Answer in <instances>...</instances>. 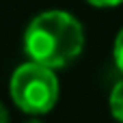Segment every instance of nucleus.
Segmentation results:
<instances>
[{
    "label": "nucleus",
    "instance_id": "f257e3e1",
    "mask_svg": "<svg viewBox=\"0 0 123 123\" xmlns=\"http://www.w3.org/2000/svg\"><path fill=\"white\" fill-rule=\"evenodd\" d=\"M84 48L82 24L67 11L39 13L26 28L24 50L32 63L61 69L76 61Z\"/></svg>",
    "mask_w": 123,
    "mask_h": 123
},
{
    "label": "nucleus",
    "instance_id": "f03ea898",
    "mask_svg": "<svg viewBox=\"0 0 123 123\" xmlns=\"http://www.w3.org/2000/svg\"><path fill=\"white\" fill-rule=\"evenodd\" d=\"M9 93L22 112L39 117L54 108L58 99V80L54 69L28 61L13 71Z\"/></svg>",
    "mask_w": 123,
    "mask_h": 123
},
{
    "label": "nucleus",
    "instance_id": "7ed1b4c3",
    "mask_svg": "<svg viewBox=\"0 0 123 123\" xmlns=\"http://www.w3.org/2000/svg\"><path fill=\"white\" fill-rule=\"evenodd\" d=\"M110 112L119 123H123V80H119L110 91Z\"/></svg>",
    "mask_w": 123,
    "mask_h": 123
},
{
    "label": "nucleus",
    "instance_id": "20e7f679",
    "mask_svg": "<svg viewBox=\"0 0 123 123\" xmlns=\"http://www.w3.org/2000/svg\"><path fill=\"white\" fill-rule=\"evenodd\" d=\"M115 63L123 71V28H121V32L117 35V39H115Z\"/></svg>",
    "mask_w": 123,
    "mask_h": 123
},
{
    "label": "nucleus",
    "instance_id": "39448f33",
    "mask_svg": "<svg viewBox=\"0 0 123 123\" xmlns=\"http://www.w3.org/2000/svg\"><path fill=\"white\" fill-rule=\"evenodd\" d=\"M93 6H99V9H110V6H119L123 4V0H89Z\"/></svg>",
    "mask_w": 123,
    "mask_h": 123
},
{
    "label": "nucleus",
    "instance_id": "423d86ee",
    "mask_svg": "<svg viewBox=\"0 0 123 123\" xmlns=\"http://www.w3.org/2000/svg\"><path fill=\"white\" fill-rule=\"evenodd\" d=\"M0 123H9V112H6V108L2 106V102H0Z\"/></svg>",
    "mask_w": 123,
    "mask_h": 123
},
{
    "label": "nucleus",
    "instance_id": "0eeeda50",
    "mask_svg": "<svg viewBox=\"0 0 123 123\" xmlns=\"http://www.w3.org/2000/svg\"><path fill=\"white\" fill-rule=\"evenodd\" d=\"M24 123H43L41 119H28V121H24Z\"/></svg>",
    "mask_w": 123,
    "mask_h": 123
}]
</instances>
